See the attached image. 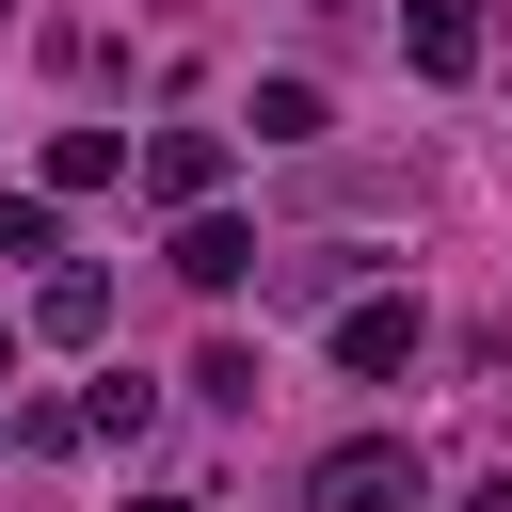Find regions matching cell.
Masks as SVG:
<instances>
[{
  "instance_id": "obj_1",
  "label": "cell",
  "mask_w": 512,
  "mask_h": 512,
  "mask_svg": "<svg viewBox=\"0 0 512 512\" xmlns=\"http://www.w3.org/2000/svg\"><path fill=\"white\" fill-rule=\"evenodd\" d=\"M304 512H416V448L400 432H336L304 464Z\"/></svg>"
},
{
  "instance_id": "obj_2",
  "label": "cell",
  "mask_w": 512,
  "mask_h": 512,
  "mask_svg": "<svg viewBox=\"0 0 512 512\" xmlns=\"http://www.w3.org/2000/svg\"><path fill=\"white\" fill-rule=\"evenodd\" d=\"M336 368H352V384H384V368H416V304H400V288H368V304H336Z\"/></svg>"
},
{
  "instance_id": "obj_3",
  "label": "cell",
  "mask_w": 512,
  "mask_h": 512,
  "mask_svg": "<svg viewBox=\"0 0 512 512\" xmlns=\"http://www.w3.org/2000/svg\"><path fill=\"white\" fill-rule=\"evenodd\" d=\"M144 192H160V208L192 224V208L224 192V128H160V144H144Z\"/></svg>"
},
{
  "instance_id": "obj_4",
  "label": "cell",
  "mask_w": 512,
  "mask_h": 512,
  "mask_svg": "<svg viewBox=\"0 0 512 512\" xmlns=\"http://www.w3.org/2000/svg\"><path fill=\"white\" fill-rule=\"evenodd\" d=\"M240 272H256V224H240V208H192V224H176V288H208V304H224Z\"/></svg>"
},
{
  "instance_id": "obj_5",
  "label": "cell",
  "mask_w": 512,
  "mask_h": 512,
  "mask_svg": "<svg viewBox=\"0 0 512 512\" xmlns=\"http://www.w3.org/2000/svg\"><path fill=\"white\" fill-rule=\"evenodd\" d=\"M400 48H416V80H464L480 64V0H400Z\"/></svg>"
},
{
  "instance_id": "obj_6",
  "label": "cell",
  "mask_w": 512,
  "mask_h": 512,
  "mask_svg": "<svg viewBox=\"0 0 512 512\" xmlns=\"http://www.w3.org/2000/svg\"><path fill=\"white\" fill-rule=\"evenodd\" d=\"M32 320H48L64 352H80V336H112V272H80V256H64V272L32 288Z\"/></svg>"
},
{
  "instance_id": "obj_7",
  "label": "cell",
  "mask_w": 512,
  "mask_h": 512,
  "mask_svg": "<svg viewBox=\"0 0 512 512\" xmlns=\"http://www.w3.org/2000/svg\"><path fill=\"white\" fill-rule=\"evenodd\" d=\"M112 176H128V128H64L48 144V192H112Z\"/></svg>"
},
{
  "instance_id": "obj_8",
  "label": "cell",
  "mask_w": 512,
  "mask_h": 512,
  "mask_svg": "<svg viewBox=\"0 0 512 512\" xmlns=\"http://www.w3.org/2000/svg\"><path fill=\"white\" fill-rule=\"evenodd\" d=\"M240 128H256V144H320V80H256Z\"/></svg>"
},
{
  "instance_id": "obj_9",
  "label": "cell",
  "mask_w": 512,
  "mask_h": 512,
  "mask_svg": "<svg viewBox=\"0 0 512 512\" xmlns=\"http://www.w3.org/2000/svg\"><path fill=\"white\" fill-rule=\"evenodd\" d=\"M0 256H64V208H48V192H16V208H0Z\"/></svg>"
},
{
  "instance_id": "obj_10",
  "label": "cell",
  "mask_w": 512,
  "mask_h": 512,
  "mask_svg": "<svg viewBox=\"0 0 512 512\" xmlns=\"http://www.w3.org/2000/svg\"><path fill=\"white\" fill-rule=\"evenodd\" d=\"M128 512H208V496H128Z\"/></svg>"
}]
</instances>
